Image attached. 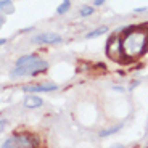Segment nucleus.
<instances>
[{"label": "nucleus", "instance_id": "5", "mask_svg": "<svg viewBox=\"0 0 148 148\" xmlns=\"http://www.w3.org/2000/svg\"><path fill=\"white\" fill-rule=\"evenodd\" d=\"M61 40H63L61 36L56 32H40L32 36V39H31L32 44H39V45H55V44H60Z\"/></svg>", "mask_w": 148, "mask_h": 148}, {"label": "nucleus", "instance_id": "16", "mask_svg": "<svg viewBox=\"0 0 148 148\" xmlns=\"http://www.w3.org/2000/svg\"><path fill=\"white\" fill-rule=\"evenodd\" d=\"M113 90H116V92H121V93L126 92V89H124V87H121V85H113Z\"/></svg>", "mask_w": 148, "mask_h": 148}, {"label": "nucleus", "instance_id": "15", "mask_svg": "<svg viewBox=\"0 0 148 148\" xmlns=\"http://www.w3.org/2000/svg\"><path fill=\"white\" fill-rule=\"evenodd\" d=\"M147 11H148L147 7H140V8H135V10H134V13H147Z\"/></svg>", "mask_w": 148, "mask_h": 148}, {"label": "nucleus", "instance_id": "10", "mask_svg": "<svg viewBox=\"0 0 148 148\" xmlns=\"http://www.w3.org/2000/svg\"><path fill=\"white\" fill-rule=\"evenodd\" d=\"M39 56L36 53H29V55H23L16 60V66H23V64H27V63H32L34 60H37Z\"/></svg>", "mask_w": 148, "mask_h": 148}, {"label": "nucleus", "instance_id": "9", "mask_svg": "<svg viewBox=\"0 0 148 148\" xmlns=\"http://www.w3.org/2000/svg\"><path fill=\"white\" fill-rule=\"evenodd\" d=\"M108 31H110V27H108V26H100V27H97V29H93V31H90V32L85 34V39H87V40H90V39H95V37L105 36Z\"/></svg>", "mask_w": 148, "mask_h": 148}, {"label": "nucleus", "instance_id": "12", "mask_svg": "<svg viewBox=\"0 0 148 148\" xmlns=\"http://www.w3.org/2000/svg\"><path fill=\"white\" fill-rule=\"evenodd\" d=\"M0 11H3V13H13L15 7L11 5V0H0Z\"/></svg>", "mask_w": 148, "mask_h": 148}, {"label": "nucleus", "instance_id": "14", "mask_svg": "<svg viewBox=\"0 0 148 148\" xmlns=\"http://www.w3.org/2000/svg\"><path fill=\"white\" fill-rule=\"evenodd\" d=\"M7 124H8V122H7V119H2V121H0V134H2V132L5 130V127H7Z\"/></svg>", "mask_w": 148, "mask_h": 148}, {"label": "nucleus", "instance_id": "1", "mask_svg": "<svg viewBox=\"0 0 148 148\" xmlns=\"http://www.w3.org/2000/svg\"><path fill=\"white\" fill-rule=\"evenodd\" d=\"M121 45L124 56L137 58V56L143 55L148 48V31L129 26L127 29H124V37L121 39Z\"/></svg>", "mask_w": 148, "mask_h": 148}, {"label": "nucleus", "instance_id": "6", "mask_svg": "<svg viewBox=\"0 0 148 148\" xmlns=\"http://www.w3.org/2000/svg\"><path fill=\"white\" fill-rule=\"evenodd\" d=\"M58 89V84L55 82H42V84H31V85H24L23 92H29V93H36V92H53Z\"/></svg>", "mask_w": 148, "mask_h": 148}, {"label": "nucleus", "instance_id": "18", "mask_svg": "<svg viewBox=\"0 0 148 148\" xmlns=\"http://www.w3.org/2000/svg\"><path fill=\"white\" fill-rule=\"evenodd\" d=\"M138 84H140V81H135V82H132V84H130V87H129V89H130V90H132V89H135V87H137Z\"/></svg>", "mask_w": 148, "mask_h": 148}, {"label": "nucleus", "instance_id": "8", "mask_svg": "<svg viewBox=\"0 0 148 148\" xmlns=\"http://www.w3.org/2000/svg\"><path fill=\"white\" fill-rule=\"evenodd\" d=\"M122 127H124V124L119 122V124H116V126H113V127H108V129L100 130V132H98V137H100V138H106V137H110V135H114V134H118Z\"/></svg>", "mask_w": 148, "mask_h": 148}, {"label": "nucleus", "instance_id": "7", "mask_svg": "<svg viewBox=\"0 0 148 148\" xmlns=\"http://www.w3.org/2000/svg\"><path fill=\"white\" fill-rule=\"evenodd\" d=\"M44 105V100H42L40 97L34 95V93H29V95L23 100V106L27 108V110H37V108H40Z\"/></svg>", "mask_w": 148, "mask_h": 148}, {"label": "nucleus", "instance_id": "13", "mask_svg": "<svg viewBox=\"0 0 148 148\" xmlns=\"http://www.w3.org/2000/svg\"><path fill=\"white\" fill-rule=\"evenodd\" d=\"M93 7H89V5H84V7L79 8V16H82V18H87V16L93 15Z\"/></svg>", "mask_w": 148, "mask_h": 148}, {"label": "nucleus", "instance_id": "2", "mask_svg": "<svg viewBox=\"0 0 148 148\" xmlns=\"http://www.w3.org/2000/svg\"><path fill=\"white\" fill-rule=\"evenodd\" d=\"M48 69V63L44 60L37 58L32 63L23 64V66H15V69L11 71V77H24V76H37V74L44 73Z\"/></svg>", "mask_w": 148, "mask_h": 148}, {"label": "nucleus", "instance_id": "17", "mask_svg": "<svg viewBox=\"0 0 148 148\" xmlns=\"http://www.w3.org/2000/svg\"><path fill=\"white\" fill-rule=\"evenodd\" d=\"M92 2H93V5H95V7H101L106 0H92Z\"/></svg>", "mask_w": 148, "mask_h": 148}, {"label": "nucleus", "instance_id": "3", "mask_svg": "<svg viewBox=\"0 0 148 148\" xmlns=\"http://www.w3.org/2000/svg\"><path fill=\"white\" fill-rule=\"evenodd\" d=\"M37 140L32 135H15L11 138H7L2 147L3 148H24V147H37Z\"/></svg>", "mask_w": 148, "mask_h": 148}, {"label": "nucleus", "instance_id": "19", "mask_svg": "<svg viewBox=\"0 0 148 148\" xmlns=\"http://www.w3.org/2000/svg\"><path fill=\"white\" fill-rule=\"evenodd\" d=\"M7 44V39H0V47H2V45H5Z\"/></svg>", "mask_w": 148, "mask_h": 148}, {"label": "nucleus", "instance_id": "4", "mask_svg": "<svg viewBox=\"0 0 148 148\" xmlns=\"http://www.w3.org/2000/svg\"><path fill=\"white\" fill-rule=\"evenodd\" d=\"M106 55L114 61H122L124 58V52H122L121 39L118 36H111L106 42Z\"/></svg>", "mask_w": 148, "mask_h": 148}, {"label": "nucleus", "instance_id": "11", "mask_svg": "<svg viewBox=\"0 0 148 148\" xmlns=\"http://www.w3.org/2000/svg\"><path fill=\"white\" fill-rule=\"evenodd\" d=\"M71 10V0H63L61 3L58 5V8H56V15H66L68 11Z\"/></svg>", "mask_w": 148, "mask_h": 148}]
</instances>
